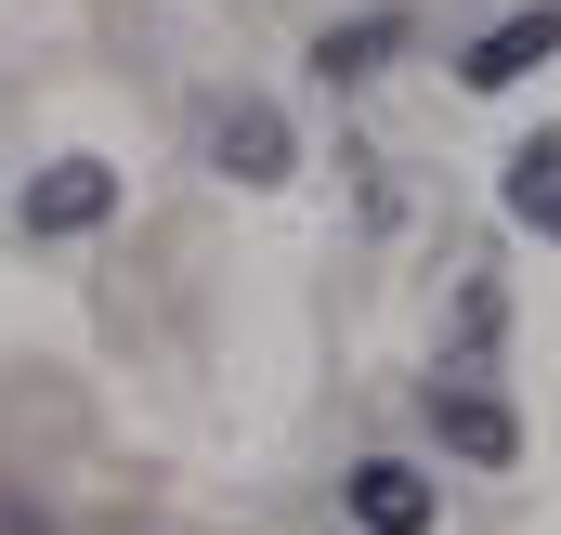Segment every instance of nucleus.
I'll return each mask as SVG.
<instances>
[{
    "label": "nucleus",
    "mask_w": 561,
    "mask_h": 535,
    "mask_svg": "<svg viewBox=\"0 0 561 535\" xmlns=\"http://www.w3.org/2000/svg\"><path fill=\"white\" fill-rule=\"evenodd\" d=\"M431 431H444L457 457H483V470H510V457H523V418H510L496 392H470V379H431Z\"/></svg>",
    "instance_id": "nucleus-5"
},
{
    "label": "nucleus",
    "mask_w": 561,
    "mask_h": 535,
    "mask_svg": "<svg viewBox=\"0 0 561 535\" xmlns=\"http://www.w3.org/2000/svg\"><path fill=\"white\" fill-rule=\"evenodd\" d=\"M405 39H419L405 13H353V26H327V39H313V79H327V92H353V79H379Z\"/></svg>",
    "instance_id": "nucleus-6"
},
{
    "label": "nucleus",
    "mask_w": 561,
    "mask_h": 535,
    "mask_svg": "<svg viewBox=\"0 0 561 535\" xmlns=\"http://www.w3.org/2000/svg\"><path fill=\"white\" fill-rule=\"evenodd\" d=\"M340 510H353L366 535H431V523H444V497H431L405 457H366V470L340 483Z\"/></svg>",
    "instance_id": "nucleus-4"
},
{
    "label": "nucleus",
    "mask_w": 561,
    "mask_h": 535,
    "mask_svg": "<svg viewBox=\"0 0 561 535\" xmlns=\"http://www.w3.org/2000/svg\"><path fill=\"white\" fill-rule=\"evenodd\" d=\"M209 170H236V183H287V170H300V144H287V118L262 105V92H236V105L209 118Z\"/></svg>",
    "instance_id": "nucleus-3"
},
{
    "label": "nucleus",
    "mask_w": 561,
    "mask_h": 535,
    "mask_svg": "<svg viewBox=\"0 0 561 535\" xmlns=\"http://www.w3.org/2000/svg\"><path fill=\"white\" fill-rule=\"evenodd\" d=\"M13 223H26V236H92V223H118V170H105V157H53Z\"/></svg>",
    "instance_id": "nucleus-1"
},
{
    "label": "nucleus",
    "mask_w": 561,
    "mask_h": 535,
    "mask_svg": "<svg viewBox=\"0 0 561 535\" xmlns=\"http://www.w3.org/2000/svg\"><path fill=\"white\" fill-rule=\"evenodd\" d=\"M549 53H561V0H523V13H496V26L457 53V79H470V92H510V79H536Z\"/></svg>",
    "instance_id": "nucleus-2"
},
{
    "label": "nucleus",
    "mask_w": 561,
    "mask_h": 535,
    "mask_svg": "<svg viewBox=\"0 0 561 535\" xmlns=\"http://www.w3.org/2000/svg\"><path fill=\"white\" fill-rule=\"evenodd\" d=\"M510 223L561 236V144H523V157H510Z\"/></svg>",
    "instance_id": "nucleus-7"
}]
</instances>
